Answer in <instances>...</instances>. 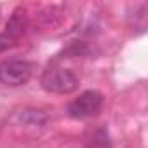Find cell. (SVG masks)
I'll list each match as a JSON object with an SVG mask.
<instances>
[{
	"instance_id": "obj_4",
	"label": "cell",
	"mask_w": 148,
	"mask_h": 148,
	"mask_svg": "<svg viewBox=\"0 0 148 148\" xmlns=\"http://www.w3.org/2000/svg\"><path fill=\"white\" fill-rule=\"evenodd\" d=\"M14 44H16V38H14L11 33H7V32L0 33V52H4V51L11 49Z\"/></svg>"
},
{
	"instance_id": "obj_2",
	"label": "cell",
	"mask_w": 148,
	"mask_h": 148,
	"mask_svg": "<svg viewBox=\"0 0 148 148\" xmlns=\"http://www.w3.org/2000/svg\"><path fill=\"white\" fill-rule=\"evenodd\" d=\"M32 75L33 64L25 59H9L0 63V82L9 87L25 86L32 79Z\"/></svg>"
},
{
	"instance_id": "obj_1",
	"label": "cell",
	"mask_w": 148,
	"mask_h": 148,
	"mask_svg": "<svg viewBox=\"0 0 148 148\" xmlns=\"http://www.w3.org/2000/svg\"><path fill=\"white\" fill-rule=\"evenodd\" d=\"M40 84L47 92L70 94L79 87V77L68 68L52 66V68H47L44 71V75L40 79Z\"/></svg>"
},
{
	"instance_id": "obj_3",
	"label": "cell",
	"mask_w": 148,
	"mask_h": 148,
	"mask_svg": "<svg viewBox=\"0 0 148 148\" xmlns=\"http://www.w3.org/2000/svg\"><path fill=\"white\" fill-rule=\"evenodd\" d=\"M103 105V94L98 91H86L68 105V115L71 119H86L94 115Z\"/></svg>"
}]
</instances>
